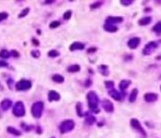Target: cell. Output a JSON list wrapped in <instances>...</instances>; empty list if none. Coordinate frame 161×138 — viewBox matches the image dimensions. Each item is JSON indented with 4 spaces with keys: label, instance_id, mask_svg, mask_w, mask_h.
Listing matches in <instances>:
<instances>
[{
    "label": "cell",
    "instance_id": "d6a6232c",
    "mask_svg": "<svg viewBox=\"0 0 161 138\" xmlns=\"http://www.w3.org/2000/svg\"><path fill=\"white\" fill-rule=\"evenodd\" d=\"M71 15H72V12L71 11H66L64 14V19L65 20H69L71 18Z\"/></svg>",
    "mask_w": 161,
    "mask_h": 138
},
{
    "label": "cell",
    "instance_id": "60d3db41",
    "mask_svg": "<svg viewBox=\"0 0 161 138\" xmlns=\"http://www.w3.org/2000/svg\"><path fill=\"white\" fill-rule=\"evenodd\" d=\"M152 12V8L147 7V8L144 9V12Z\"/></svg>",
    "mask_w": 161,
    "mask_h": 138
},
{
    "label": "cell",
    "instance_id": "7402d4cb",
    "mask_svg": "<svg viewBox=\"0 0 161 138\" xmlns=\"http://www.w3.org/2000/svg\"><path fill=\"white\" fill-rule=\"evenodd\" d=\"M7 131L9 133H12L13 135H16V136H20L21 135V132L16 130V129H14L13 127H8L7 128Z\"/></svg>",
    "mask_w": 161,
    "mask_h": 138
},
{
    "label": "cell",
    "instance_id": "ac0fdd59",
    "mask_svg": "<svg viewBox=\"0 0 161 138\" xmlns=\"http://www.w3.org/2000/svg\"><path fill=\"white\" fill-rule=\"evenodd\" d=\"M152 22V17L151 16H145V17H142L138 20V25L142 26V27H145L148 26L149 24H151Z\"/></svg>",
    "mask_w": 161,
    "mask_h": 138
},
{
    "label": "cell",
    "instance_id": "ab89813d",
    "mask_svg": "<svg viewBox=\"0 0 161 138\" xmlns=\"http://www.w3.org/2000/svg\"><path fill=\"white\" fill-rule=\"evenodd\" d=\"M32 42H33V44H34V45H39V44H40V43H39V41H38V40H36L35 38H33V39H32Z\"/></svg>",
    "mask_w": 161,
    "mask_h": 138
},
{
    "label": "cell",
    "instance_id": "b9f144b4",
    "mask_svg": "<svg viewBox=\"0 0 161 138\" xmlns=\"http://www.w3.org/2000/svg\"><path fill=\"white\" fill-rule=\"evenodd\" d=\"M133 57H134L133 55H128V56H126L127 59H125V60H126V61H131L133 59Z\"/></svg>",
    "mask_w": 161,
    "mask_h": 138
},
{
    "label": "cell",
    "instance_id": "2e32d148",
    "mask_svg": "<svg viewBox=\"0 0 161 138\" xmlns=\"http://www.w3.org/2000/svg\"><path fill=\"white\" fill-rule=\"evenodd\" d=\"M103 30L107 32H117L118 30H119V27L117 26H115V25H110V24H104L103 26Z\"/></svg>",
    "mask_w": 161,
    "mask_h": 138
},
{
    "label": "cell",
    "instance_id": "4fadbf2b",
    "mask_svg": "<svg viewBox=\"0 0 161 138\" xmlns=\"http://www.w3.org/2000/svg\"><path fill=\"white\" fill-rule=\"evenodd\" d=\"M84 48V44L80 43V42H75L69 47V50L71 51H75V50H82Z\"/></svg>",
    "mask_w": 161,
    "mask_h": 138
},
{
    "label": "cell",
    "instance_id": "7dc6e473",
    "mask_svg": "<svg viewBox=\"0 0 161 138\" xmlns=\"http://www.w3.org/2000/svg\"><path fill=\"white\" fill-rule=\"evenodd\" d=\"M160 91H161V86H160Z\"/></svg>",
    "mask_w": 161,
    "mask_h": 138
},
{
    "label": "cell",
    "instance_id": "74e56055",
    "mask_svg": "<svg viewBox=\"0 0 161 138\" xmlns=\"http://www.w3.org/2000/svg\"><path fill=\"white\" fill-rule=\"evenodd\" d=\"M7 66H8V63L0 60V67H7Z\"/></svg>",
    "mask_w": 161,
    "mask_h": 138
},
{
    "label": "cell",
    "instance_id": "d4e9b609",
    "mask_svg": "<svg viewBox=\"0 0 161 138\" xmlns=\"http://www.w3.org/2000/svg\"><path fill=\"white\" fill-rule=\"evenodd\" d=\"M80 70V67L79 64H73V65H70L67 68V71L70 73H75V72H79Z\"/></svg>",
    "mask_w": 161,
    "mask_h": 138
},
{
    "label": "cell",
    "instance_id": "7bdbcfd3",
    "mask_svg": "<svg viewBox=\"0 0 161 138\" xmlns=\"http://www.w3.org/2000/svg\"><path fill=\"white\" fill-rule=\"evenodd\" d=\"M53 2H54V1H46L45 3H46V4H52Z\"/></svg>",
    "mask_w": 161,
    "mask_h": 138
},
{
    "label": "cell",
    "instance_id": "277c9868",
    "mask_svg": "<svg viewBox=\"0 0 161 138\" xmlns=\"http://www.w3.org/2000/svg\"><path fill=\"white\" fill-rule=\"evenodd\" d=\"M44 111V103L42 101H37V102L33 103L31 107V114L35 118H40L42 116Z\"/></svg>",
    "mask_w": 161,
    "mask_h": 138
},
{
    "label": "cell",
    "instance_id": "3957f363",
    "mask_svg": "<svg viewBox=\"0 0 161 138\" xmlns=\"http://www.w3.org/2000/svg\"><path fill=\"white\" fill-rule=\"evenodd\" d=\"M130 125L132 127L133 130H135L137 133H138L141 136L143 137H146L147 136V133H146V131L143 129V127L141 126L140 122L138 120L137 118H132L130 120Z\"/></svg>",
    "mask_w": 161,
    "mask_h": 138
},
{
    "label": "cell",
    "instance_id": "836d02e7",
    "mask_svg": "<svg viewBox=\"0 0 161 138\" xmlns=\"http://www.w3.org/2000/svg\"><path fill=\"white\" fill-rule=\"evenodd\" d=\"M29 12H30V9H29V8H26L25 10H23V11L21 12V13L19 14V18H22V17L26 16L27 14L29 13Z\"/></svg>",
    "mask_w": 161,
    "mask_h": 138
},
{
    "label": "cell",
    "instance_id": "d590c367",
    "mask_svg": "<svg viewBox=\"0 0 161 138\" xmlns=\"http://www.w3.org/2000/svg\"><path fill=\"white\" fill-rule=\"evenodd\" d=\"M102 2H96V3H93L91 6H90V9H92V10H94V9H97V8H100L102 6Z\"/></svg>",
    "mask_w": 161,
    "mask_h": 138
},
{
    "label": "cell",
    "instance_id": "6da1fadb",
    "mask_svg": "<svg viewBox=\"0 0 161 138\" xmlns=\"http://www.w3.org/2000/svg\"><path fill=\"white\" fill-rule=\"evenodd\" d=\"M87 101H88L89 109L96 114L99 113V109H98V105H99V97H98L96 92H94V91L88 92L87 93Z\"/></svg>",
    "mask_w": 161,
    "mask_h": 138
},
{
    "label": "cell",
    "instance_id": "52a82bcc",
    "mask_svg": "<svg viewBox=\"0 0 161 138\" xmlns=\"http://www.w3.org/2000/svg\"><path fill=\"white\" fill-rule=\"evenodd\" d=\"M15 87L19 91H27L31 87V81L28 80H21L15 84Z\"/></svg>",
    "mask_w": 161,
    "mask_h": 138
},
{
    "label": "cell",
    "instance_id": "7a4b0ae2",
    "mask_svg": "<svg viewBox=\"0 0 161 138\" xmlns=\"http://www.w3.org/2000/svg\"><path fill=\"white\" fill-rule=\"evenodd\" d=\"M158 45H159V42H156V41H151V42L147 43L142 50L143 55L149 56V55L153 54L155 52V50L158 48Z\"/></svg>",
    "mask_w": 161,
    "mask_h": 138
},
{
    "label": "cell",
    "instance_id": "cb8c5ba5",
    "mask_svg": "<svg viewBox=\"0 0 161 138\" xmlns=\"http://www.w3.org/2000/svg\"><path fill=\"white\" fill-rule=\"evenodd\" d=\"M153 31L155 33H156L157 35L161 34V21L157 22L154 27H153Z\"/></svg>",
    "mask_w": 161,
    "mask_h": 138
},
{
    "label": "cell",
    "instance_id": "5bb4252c",
    "mask_svg": "<svg viewBox=\"0 0 161 138\" xmlns=\"http://www.w3.org/2000/svg\"><path fill=\"white\" fill-rule=\"evenodd\" d=\"M12 100L11 99H4L1 101V103H0V108H1L3 111H7L9 110L11 107H12Z\"/></svg>",
    "mask_w": 161,
    "mask_h": 138
},
{
    "label": "cell",
    "instance_id": "8d00e7d4",
    "mask_svg": "<svg viewBox=\"0 0 161 138\" xmlns=\"http://www.w3.org/2000/svg\"><path fill=\"white\" fill-rule=\"evenodd\" d=\"M11 55H13V57H15V58H18L19 56H20V54L17 52L16 50H12V53H11Z\"/></svg>",
    "mask_w": 161,
    "mask_h": 138
},
{
    "label": "cell",
    "instance_id": "d6986e66",
    "mask_svg": "<svg viewBox=\"0 0 161 138\" xmlns=\"http://www.w3.org/2000/svg\"><path fill=\"white\" fill-rule=\"evenodd\" d=\"M138 90L137 88H134L131 92V94L129 96V101L130 102H135L137 100V97H138Z\"/></svg>",
    "mask_w": 161,
    "mask_h": 138
},
{
    "label": "cell",
    "instance_id": "f546056e",
    "mask_svg": "<svg viewBox=\"0 0 161 138\" xmlns=\"http://www.w3.org/2000/svg\"><path fill=\"white\" fill-rule=\"evenodd\" d=\"M60 22L59 21H53L49 24V27L50 29H56V27H58L60 26Z\"/></svg>",
    "mask_w": 161,
    "mask_h": 138
},
{
    "label": "cell",
    "instance_id": "4dcf8cb0",
    "mask_svg": "<svg viewBox=\"0 0 161 138\" xmlns=\"http://www.w3.org/2000/svg\"><path fill=\"white\" fill-rule=\"evenodd\" d=\"M30 54H31V56H32L33 58H35V59L39 58V57H40V55H41V53H40L39 50H32Z\"/></svg>",
    "mask_w": 161,
    "mask_h": 138
},
{
    "label": "cell",
    "instance_id": "f6af8a7d",
    "mask_svg": "<svg viewBox=\"0 0 161 138\" xmlns=\"http://www.w3.org/2000/svg\"><path fill=\"white\" fill-rule=\"evenodd\" d=\"M156 4H161V1H156Z\"/></svg>",
    "mask_w": 161,
    "mask_h": 138
},
{
    "label": "cell",
    "instance_id": "bcb514c9",
    "mask_svg": "<svg viewBox=\"0 0 161 138\" xmlns=\"http://www.w3.org/2000/svg\"><path fill=\"white\" fill-rule=\"evenodd\" d=\"M159 79H160V80H161V75H160V77H159Z\"/></svg>",
    "mask_w": 161,
    "mask_h": 138
},
{
    "label": "cell",
    "instance_id": "8992f818",
    "mask_svg": "<svg viewBox=\"0 0 161 138\" xmlns=\"http://www.w3.org/2000/svg\"><path fill=\"white\" fill-rule=\"evenodd\" d=\"M13 113L17 117H22L25 115L26 110H25V106H24V103L22 102V101H17V102L14 104L13 109Z\"/></svg>",
    "mask_w": 161,
    "mask_h": 138
},
{
    "label": "cell",
    "instance_id": "f1b7e54d",
    "mask_svg": "<svg viewBox=\"0 0 161 138\" xmlns=\"http://www.w3.org/2000/svg\"><path fill=\"white\" fill-rule=\"evenodd\" d=\"M134 3L133 0H121L120 1V4L122 6H130Z\"/></svg>",
    "mask_w": 161,
    "mask_h": 138
},
{
    "label": "cell",
    "instance_id": "c3c4849f",
    "mask_svg": "<svg viewBox=\"0 0 161 138\" xmlns=\"http://www.w3.org/2000/svg\"><path fill=\"white\" fill-rule=\"evenodd\" d=\"M52 138H55V137H52Z\"/></svg>",
    "mask_w": 161,
    "mask_h": 138
},
{
    "label": "cell",
    "instance_id": "e0dca14e",
    "mask_svg": "<svg viewBox=\"0 0 161 138\" xmlns=\"http://www.w3.org/2000/svg\"><path fill=\"white\" fill-rule=\"evenodd\" d=\"M131 83H132V81L130 80H122L120 82V89L122 91V92H124L125 90H126L130 85H131Z\"/></svg>",
    "mask_w": 161,
    "mask_h": 138
},
{
    "label": "cell",
    "instance_id": "83f0119b",
    "mask_svg": "<svg viewBox=\"0 0 161 138\" xmlns=\"http://www.w3.org/2000/svg\"><path fill=\"white\" fill-rule=\"evenodd\" d=\"M60 55V52L59 51H57V50H50L49 52H48V56L50 57V58H56V57H58Z\"/></svg>",
    "mask_w": 161,
    "mask_h": 138
},
{
    "label": "cell",
    "instance_id": "5b68a950",
    "mask_svg": "<svg viewBox=\"0 0 161 138\" xmlns=\"http://www.w3.org/2000/svg\"><path fill=\"white\" fill-rule=\"evenodd\" d=\"M75 127V123L73 120H65L63 121L61 124H60V127H59V130L62 133H68L70 131H72Z\"/></svg>",
    "mask_w": 161,
    "mask_h": 138
},
{
    "label": "cell",
    "instance_id": "1f68e13d",
    "mask_svg": "<svg viewBox=\"0 0 161 138\" xmlns=\"http://www.w3.org/2000/svg\"><path fill=\"white\" fill-rule=\"evenodd\" d=\"M76 109H77V114H78L80 116H83L84 114L82 113V104H80V103H78L77 106H76Z\"/></svg>",
    "mask_w": 161,
    "mask_h": 138
},
{
    "label": "cell",
    "instance_id": "4316f807",
    "mask_svg": "<svg viewBox=\"0 0 161 138\" xmlns=\"http://www.w3.org/2000/svg\"><path fill=\"white\" fill-rule=\"evenodd\" d=\"M104 84H105V87L108 89L109 91L110 90H112V89H114V85H115V83H114V81H112V80H107V81H105L104 82Z\"/></svg>",
    "mask_w": 161,
    "mask_h": 138
},
{
    "label": "cell",
    "instance_id": "f35d334b",
    "mask_svg": "<svg viewBox=\"0 0 161 138\" xmlns=\"http://www.w3.org/2000/svg\"><path fill=\"white\" fill-rule=\"evenodd\" d=\"M96 51H97V48H88L87 53H94Z\"/></svg>",
    "mask_w": 161,
    "mask_h": 138
},
{
    "label": "cell",
    "instance_id": "9a60e30c",
    "mask_svg": "<svg viewBox=\"0 0 161 138\" xmlns=\"http://www.w3.org/2000/svg\"><path fill=\"white\" fill-rule=\"evenodd\" d=\"M60 98H61V96L58 92L49 91V93H48V100L49 101H58V100H60Z\"/></svg>",
    "mask_w": 161,
    "mask_h": 138
},
{
    "label": "cell",
    "instance_id": "603a6c76",
    "mask_svg": "<svg viewBox=\"0 0 161 138\" xmlns=\"http://www.w3.org/2000/svg\"><path fill=\"white\" fill-rule=\"evenodd\" d=\"M52 80L55 81V82H58V83H62V82H64L65 78L63 76H61V75H59V74H55V75L52 76Z\"/></svg>",
    "mask_w": 161,
    "mask_h": 138
},
{
    "label": "cell",
    "instance_id": "484cf974",
    "mask_svg": "<svg viewBox=\"0 0 161 138\" xmlns=\"http://www.w3.org/2000/svg\"><path fill=\"white\" fill-rule=\"evenodd\" d=\"M11 57V53L9 52L7 49H2L0 51V58H4V59H9Z\"/></svg>",
    "mask_w": 161,
    "mask_h": 138
},
{
    "label": "cell",
    "instance_id": "9c48e42d",
    "mask_svg": "<svg viewBox=\"0 0 161 138\" xmlns=\"http://www.w3.org/2000/svg\"><path fill=\"white\" fill-rule=\"evenodd\" d=\"M139 44H140V38L138 37H133L127 42L128 48L131 49H136L139 45Z\"/></svg>",
    "mask_w": 161,
    "mask_h": 138
},
{
    "label": "cell",
    "instance_id": "ee69618b",
    "mask_svg": "<svg viewBox=\"0 0 161 138\" xmlns=\"http://www.w3.org/2000/svg\"><path fill=\"white\" fill-rule=\"evenodd\" d=\"M156 60H158V61H160V60H161V55H158V56L156 57Z\"/></svg>",
    "mask_w": 161,
    "mask_h": 138
},
{
    "label": "cell",
    "instance_id": "7c38bea8",
    "mask_svg": "<svg viewBox=\"0 0 161 138\" xmlns=\"http://www.w3.org/2000/svg\"><path fill=\"white\" fill-rule=\"evenodd\" d=\"M158 99V95L156 93H146L144 95V100L148 103H153Z\"/></svg>",
    "mask_w": 161,
    "mask_h": 138
},
{
    "label": "cell",
    "instance_id": "30bf717a",
    "mask_svg": "<svg viewBox=\"0 0 161 138\" xmlns=\"http://www.w3.org/2000/svg\"><path fill=\"white\" fill-rule=\"evenodd\" d=\"M102 108L104 109V111H106L107 113H112L114 111V105L108 99H103L102 103Z\"/></svg>",
    "mask_w": 161,
    "mask_h": 138
},
{
    "label": "cell",
    "instance_id": "ffe728a7",
    "mask_svg": "<svg viewBox=\"0 0 161 138\" xmlns=\"http://www.w3.org/2000/svg\"><path fill=\"white\" fill-rule=\"evenodd\" d=\"M85 115H86V117H85V122H86V124L92 125L93 123L96 122L95 116H93V115H89V114H85Z\"/></svg>",
    "mask_w": 161,
    "mask_h": 138
},
{
    "label": "cell",
    "instance_id": "ba28073f",
    "mask_svg": "<svg viewBox=\"0 0 161 138\" xmlns=\"http://www.w3.org/2000/svg\"><path fill=\"white\" fill-rule=\"evenodd\" d=\"M108 93H109V96L112 98H114L115 100H118V101H121L124 97V95H125L124 93H121V92H119V91L115 90V89L110 90Z\"/></svg>",
    "mask_w": 161,
    "mask_h": 138
},
{
    "label": "cell",
    "instance_id": "8fae6325",
    "mask_svg": "<svg viewBox=\"0 0 161 138\" xmlns=\"http://www.w3.org/2000/svg\"><path fill=\"white\" fill-rule=\"evenodd\" d=\"M123 21V17L121 16H109L106 18V24H110V25H115V24H119Z\"/></svg>",
    "mask_w": 161,
    "mask_h": 138
},
{
    "label": "cell",
    "instance_id": "44dd1931",
    "mask_svg": "<svg viewBox=\"0 0 161 138\" xmlns=\"http://www.w3.org/2000/svg\"><path fill=\"white\" fill-rule=\"evenodd\" d=\"M99 70H100V72L102 73L103 76H108V75H109L108 66L105 65V64H102V65H100Z\"/></svg>",
    "mask_w": 161,
    "mask_h": 138
},
{
    "label": "cell",
    "instance_id": "e575fe53",
    "mask_svg": "<svg viewBox=\"0 0 161 138\" xmlns=\"http://www.w3.org/2000/svg\"><path fill=\"white\" fill-rule=\"evenodd\" d=\"M8 16H9V14L7 12H0V22L7 19Z\"/></svg>",
    "mask_w": 161,
    "mask_h": 138
}]
</instances>
